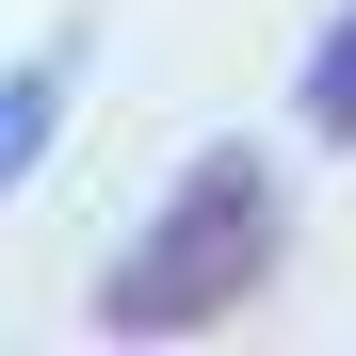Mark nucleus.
Instances as JSON below:
<instances>
[{"label":"nucleus","mask_w":356,"mask_h":356,"mask_svg":"<svg viewBox=\"0 0 356 356\" xmlns=\"http://www.w3.org/2000/svg\"><path fill=\"white\" fill-rule=\"evenodd\" d=\"M291 113H308V146H356V0L324 17V49H308V81H291Z\"/></svg>","instance_id":"3"},{"label":"nucleus","mask_w":356,"mask_h":356,"mask_svg":"<svg viewBox=\"0 0 356 356\" xmlns=\"http://www.w3.org/2000/svg\"><path fill=\"white\" fill-rule=\"evenodd\" d=\"M81 49H97V33H49L33 65H0V195L33 178V146H49V130H65V81H81Z\"/></svg>","instance_id":"2"},{"label":"nucleus","mask_w":356,"mask_h":356,"mask_svg":"<svg viewBox=\"0 0 356 356\" xmlns=\"http://www.w3.org/2000/svg\"><path fill=\"white\" fill-rule=\"evenodd\" d=\"M275 146H195L178 162V195L113 243L97 275V324L113 340H211V324H243L259 291H275Z\"/></svg>","instance_id":"1"}]
</instances>
